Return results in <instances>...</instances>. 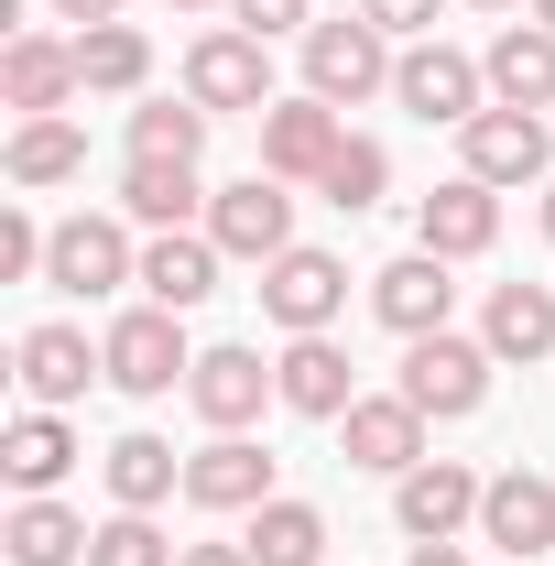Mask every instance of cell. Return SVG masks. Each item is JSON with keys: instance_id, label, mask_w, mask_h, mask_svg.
<instances>
[{"instance_id": "cell-1", "label": "cell", "mask_w": 555, "mask_h": 566, "mask_svg": "<svg viewBox=\"0 0 555 566\" xmlns=\"http://www.w3.org/2000/svg\"><path fill=\"white\" fill-rule=\"evenodd\" d=\"M392 33L370 22V11H338V22H316L305 33V98H327V109H359V98H381L392 87Z\"/></svg>"}, {"instance_id": "cell-2", "label": "cell", "mask_w": 555, "mask_h": 566, "mask_svg": "<svg viewBox=\"0 0 555 566\" xmlns=\"http://www.w3.org/2000/svg\"><path fill=\"white\" fill-rule=\"evenodd\" d=\"M490 370H501L490 338H447V327H436V338H404V381H392V392H404L425 424H458V415L490 403Z\"/></svg>"}, {"instance_id": "cell-3", "label": "cell", "mask_w": 555, "mask_h": 566, "mask_svg": "<svg viewBox=\"0 0 555 566\" xmlns=\"http://www.w3.org/2000/svg\"><path fill=\"white\" fill-rule=\"evenodd\" d=\"M98 359H109V392H132V403H153V392H175L186 370H197V349H186V327H175V305H132L109 338H98Z\"/></svg>"}, {"instance_id": "cell-4", "label": "cell", "mask_w": 555, "mask_h": 566, "mask_svg": "<svg viewBox=\"0 0 555 566\" xmlns=\"http://www.w3.org/2000/svg\"><path fill=\"white\" fill-rule=\"evenodd\" d=\"M186 98H197V109H273V44L240 33V22L197 33V44H186Z\"/></svg>"}, {"instance_id": "cell-5", "label": "cell", "mask_w": 555, "mask_h": 566, "mask_svg": "<svg viewBox=\"0 0 555 566\" xmlns=\"http://www.w3.org/2000/svg\"><path fill=\"white\" fill-rule=\"evenodd\" d=\"M338 305H348V262L338 251H283V262H262V316H273L283 338H327L338 327Z\"/></svg>"}, {"instance_id": "cell-6", "label": "cell", "mask_w": 555, "mask_h": 566, "mask_svg": "<svg viewBox=\"0 0 555 566\" xmlns=\"http://www.w3.org/2000/svg\"><path fill=\"white\" fill-rule=\"evenodd\" d=\"M208 240L229 251V262H283V251H294V197H283V175L218 186L208 197Z\"/></svg>"}, {"instance_id": "cell-7", "label": "cell", "mask_w": 555, "mask_h": 566, "mask_svg": "<svg viewBox=\"0 0 555 566\" xmlns=\"http://www.w3.org/2000/svg\"><path fill=\"white\" fill-rule=\"evenodd\" d=\"M480 469L469 458H425V469H404L392 480V523L415 534V545H458V523H480Z\"/></svg>"}, {"instance_id": "cell-8", "label": "cell", "mask_w": 555, "mask_h": 566, "mask_svg": "<svg viewBox=\"0 0 555 566\" xmlns=\"http://www.w3.org/2000/svg\"><path fill=\"white\" fill-rule=\"evenodd\" d=\"M480 87H490V66H469L458 44H404V66H392V98L415 109V120H447V132H469L480 120Z\"/></svg>"}, {"instance_id": "cell-9", "label": "cell", "mask_w": 555, "mask_h": 566, "mask_svg": "<svg viewBox=\"0 0 555 566\" xmlns=\"http://www.w3.org/2000/svg\"><path fill=\"white\" fill-rule=\"evenodd\" d=\"M44 283H55V294H121V283H142L132 229H121V218H66L55 251H44Z\"/></svg>"}, {"instance_id": "cell-10", "label": "cell", "mask_w": 555, "mask_h": 566, "mask_svg": "<svg viewBox=\"0 0 555 566\" xmlns=\"http://www.w3.org/2000/svg\"><path fill=\"white\" fill-rule=\"evenodd\" d=\"M480 545H501L512 566H545V545H555V480L545 469H501L480 491Z\"/></svg>"}, {"instance_id": "cell-11", "label": "cell", "mask_w": 555, "mask_h": 566, "mask_svg": "<svg viewBox=\"0 0 555 566\" xmlns=\"http://www.w3.org/2000/svg\"><path fill=\"white\" fill-rule=\"evenodd\" d=\"M11 381H22L44 415H66L87 381H109V359L87 349V327H22V338H11Z\"/></svg>"}, {"instance_id": "cell-12", "label": "cell", "mask_w": 555, "mask_h": 566, "mask_svg": "<svg viewBox=\"0 0 555 566\" xmlns=\"http://www.w3.org/2000/svg\"><path fill=\"white\" fill-rule=\"evenodd\" d=\"M458 153H469V175H480V186H534V175L555 164L545 109H501V98H490L480 120L458 132Z\"/></svg>"}, {"instance_id": "cell-13", "label": "cell", "mask_w": 555, "mask_h": 566, "mask_svg": "<svg viewBox=\"0 0 555 566\" xmlns=\"http://www.w3.org/2000/svg\"><path fill=\"white\" fill-rule=\"evenodd\" d=\"M186 403H197L218 436H240L262 403H283V381H273V359H262V349H197V370H186Z\"/></svg>"}, {"instance_id": "cell-14", "label": "cell", "mask_w": 555, "mask_h": 566, "mask_svg": "<svg viewBox=\"0 0 555 566\" xmlns=\"http://www.w3.org/2000/svg\"><path fill=\"white\" fill-rule=\"evenodd\" d=\"M338 142H348V120L327 109V98H273V109H262V175H283V186H316Z\"/></svg>"}, {"instance_id": "cell-15", "label": "cell", "mask_w": 555, "mask_h": 566, "mask_svg": "<svg viewBox=\"0 0 555 566\" xmlns=\"http://www.w3.org/2000/svg\"><path fill=\"white\" fill-rule=\"evenodd\" d=\"M490 240H501V186H480V175L436 186L415 208V251H436V262H480Z\"/></svg>"}, {"instance_id": "cell-16", "label": "cell", "mask_w": 555, "mask_h": 566, "mask_svg": "<svg viewBox=\"0 0 555 566\" xmlns=\"http://www.w3.org/2000/svg\"><path fill=\"white\" fill-rule=\"evenodd\" d=\"M447 305H458V283H447L436 251H404V262H381V273H370V316H381L392 338H436V327H447Z\"/></svg>"}, {"instance_id": "cell-17", "label": "cell", "mask_w": 555, "mask_h": 566, "mask_svg": "<svg viewBox=\"0 0 555 566\" xmlns=\"http://www.w3.org/2000/svg\"><path fill=\"white\" fill-rule=\"evenodd\" d=\"M338 447H348V469H425V415L404 403V392H359L338 415Z\"/></svg>"}, {"instance_id": "cell-18", "label": "cell", "mask_w": 555, "mask_h": 566, "mask_svg": "<svg viewBox=\"0 0 555 566\" xmlns=\"http://www.w3.org/2000/svg\"><path fill=\"white\" fill-rule=\"evenodd\" d=\"M76 87H87V76H76V44H55V33H11V44H0V98H11L22 120H55Z\"/></svg>"}, {"instance_id": "cell-19", "label": "cell", "mask_w": 555, "mask_h": 566, "mask_svg": "<svg viewBox=\"0 0 555 566\" xmlns=\"http://www.w3.org/2000/svg\"><path fill=\"white\" fill-rule=\"evenodd\" d=\"M186 501H197V512H262V501H273V458H262L251 436H208V447L186 458Z\"/></svg>"}, {"instance_id": "cell-20", "label": "cell", "mask_w": 555, "mask_h": 566, "mask_svg": "<svg viewBox=\"0 0 555 566\" xmlns=\"http://www.w3.org/2000/svg\"><path fill=\"white\" fill-rule=\"evenodd\" d=\"M218 262H229V251H218L208 229H153V240H142V294L186 316V305L218 294Z\"/></svg>"}, {"instance_id": "cell-21", "label": "cell", "mask_w": 555, "mask_h": 566, "mask_svg": "<svg viewBox=\"0 0 555 566\" xmlns=\"http://www.w3.org/2000/svg\"><path fill=\"white\" fill-rule=\"evenodd\" d=\"M273 381H283V415H316V424H338L348 403H359V381H348V349H338V338H283Z\"/></svg>"}, {"instance_id": "cell-22", "label": "cell", "mask_w": 555, "mask_h": 566, "mask_svg": "<svg viewBox=\"0 0 555 566\" xmlns=\"http://www.w3.org/2000/svg\"><path fill=\"white\" fill-rule=\"evenodd\" d=\"M76 469V436H66V415H44V403H22V415L0 424V480L33 501V491H55Z\"/></svg>"}, {"instance_id": "cell-23", "label": "cell", "mask_w": 555, "mask_h": 566, "mask_svg": "<svg viewBox=\"0 0 555 566\" xmlns=\"http://www.w3.org/2000/svg\"><path fill=\"white\" fill-rule=\"evenodd\" d=\"M501 109H555V33L545 22H501V44L480 55Z\"/></svg>"}, {"instance_id": "cell-24", "label": "cell", "mask_w": 555, "mask_h": 566, "mask_svg": "<svg viewBox=\"0 0 555 566\" xmlns=\"http://www.w3.org/2000/svg\"><path fill=\"white\" fill-rule=\"evenodd\" d=\"M0 545H11V566H87V545H98V534H87L55 491H33V501H11Z\"/></svg>"}, {"instance_id": "cell-25", "label": "cell", "mask_w": 555, "mask_h": 566, "mask_svg": "<svg viewBox=\"0 0 555 566\" xmlns=\"http://www.w3.org/2000/svg\"><path fill=\"white\" fill-rule=\"evenodd\" d=\"M480 338H490V359H545L555 349V283H490Z\"/></svg>"}, {"instance_id": "cell-26", "label": "cell", "mask_w": 555, "mask_h": 566, "mask_svg": "<svg viewBox=\"0 0 555 566\" xmlns=\"http://www.w3.org/2000/svg\"><path fill=\"white\" fill-rule=\"evenodd\" d=\"M197 164H153V153H132L121 164V218H142V229H186L197 218Z\"/></svg>"}, {"instance_id": "cell-27", "label": "cell", "mask_w": 555, "mask_h": 566, "mask_svg": "<svg viewBox=\"0 0 555 566\" xmlns=\"http://www.w3.org/2000/svg\"><path fill=\"white\" fill-rule=\"evenodd\" d=\"M98 469H109V501H121V512H164V501L186 491V458H175L164 436H121Z\"/></svg>"}, {"instance_id": "cell-28", "label": "cell", "mask_w": 555, "mask_h": 566, "mask_svg": "<svg viewBox=\"0 0 555 566\" xmlns=\"http://www.w3.org/2000/svg\"><path fill=\"white\" fill-rule=\"evenodd\" d=\"M0 164H11V186H66V175H87V132H76L66 109L55 120H22Z\"/></svg>"}, {"instance_id": "cell-29", "label": "cell", "mask_w": 555, "mask_h": 566, "mask_svg": "<svg viewBox=\"0 0 555 566\" xmlns=\"http://www.w3.org/2000/svg\"><path fill=\"white\" fill-rule=\"evenodd\" d=\"M327 556V512H316V501H262V512H251V566H316Z\"/></svg>"}, {"instance_id": "cell-30", "label": "cell", "mask_w": 555, "mask_h": 566, "mask_svg": "<svg viewBox=\"0 0 555 566\" xmlns=\"http://www.w3.org/2000/svg\"><path fill=\"white\" fill-rule=\"evenodd\" d=\"M76 76H87L98 98H132L142 76H153V44H142V22H98V33H76Z\"/></svg>"}, {"instance_id": "cell-31", "label": "cell", "mask_w": 555, "mask_h": 566, "mask_svg": "<svg viewBox=\"0 0 555 566\" xmlns=\"http://www.w3.org/2000/svg\"><path fill=\"white\" fill-rule=\"evenodd\" d=\"M208 120H218V109H197V98H142V109H132V153H153V164H197V153H208Z\"/></svg>"}, {"instance_id": "cell-32", "label": "cell", "mask_w": 555, "mask_h": 566, "mask_svg": "<svg viewBox=\"0 0 555 566\" xmlns=\"http://www.w3.org/2000/svg\"><path fill=\"white\" fill-rule=\"evenodd\" d=\"M381 186H392V153H381V142H359V132H348L338 153H327V175H316V197H327V208H348V218L381 208Z\"/></svg>"}, {"instance_id": "cell-33", "label": "cell", "mask_w": 555, "mask_h": 566, "mask_svg": "<svg viewBox=\"0 0 555 566\" xmlns=\"http://www.w3.org/2000/svg\"><path fill=\"white\" fill-rule=\"evenodd\" d=\"M186 545H164V523L153 512H109L98 523V545H87V566H175Z\"/></svg>"}, {"instance_id": "cell-34", "label": "cell", "mask_w": 555, "mask_h": 566, "mask_svg": "<svg viewBox=\"0 0 555 566\" xmlns=\"http://www.w3.org/2000/svg\"><path fill=\"white\" fill-rule=\"evenodd\" d=\"M44 251H55V229L33 208H0V283H33L44 273Z\"/></svg>"}, {"instance_id": "cell-35", "label": "cell", "mask_w": 555, "mask_h": 566, "mask_svg": "<svg viewBox=\"0 0 555 566\" xmlns=\"http://www.w3.org/2000/svg\"><path fill=\"white\" fill-rule=\"evenodd\" d=\"M229 22L273 44V33H316V0H229Z\"/></svg>"}, {"instance_id": "cell-36", "label": "cell", "mask_w": 555, "mask_h": 566, "mask_svg": "<svg viewBox=\"0 0 555 566\" xmlns=\"http://www.w3.org/2000/svg\"><path fill=\"white\" fill-rule=\"evenodd\" d=\"M359 11H370L381 33H404V44H425V33H436V0H359Z\"/></svg>"}, {"instance_id": "cell-37", "label": "cell", "mask_w": 555, "mask_h": 566, "mask_svg": "<svg viewBox=\"0 0 555 566\" xmlns=\"http://www.w3.org/2000/svg\"><path fill=\"white\" fill-rule=\"evenodd\" d=\"M55 11H66L76 33H98V22H121V0H55Z\"/></svg>"}, {"instance_id": "cell-38", "label": "cell", "mask_w": 555, "mask_h": 566, "mask_svg": "<svg viewBox=\"0 0 555 566\" xmlns=\"http://www.w3.org/2000/svg\"><path fill=\"white\" fill-rule=\"evenodd\" d=\"M175 566H251V545H186Z\"/></svg>"}, {"instance_id": "cell-39", "label": "cell", "mask_w": 555, "mask_h": 566, "mask_svg": "<svg viewBox=\"0 0 555 566\" xmlns=\"http://www.w3.org/2000/svg\"><path fill=\"white\" fill-rule=\"evenodd\" d=\"M404 566H469V545H415Z\"/></svg>"}, {"instance_id": "cell-40", "label": "cell", "mask_w": 555, "mask_h": 566, "mask_svg": "<svg viewBox=\"0 0 555 566\" xmlns=\"http://www.w3.org/2000/svg\"><path fill=\"white\" fill-rule=\"evenodd\" d=\"M164 11H229V0H164Z\"/></svg>"}, {"instance_id": "cell-41", "label": "cell", "mask_w": 555, "mask_h": 566, "mask_svg": "<svg viewBox=\"0 0 555 566\" xmlns=\"http://www.w3.org/2000/svg\"><path fill=\"white\" fill-rule=\"evenodd\" d=\"M534 22H545V33H555V0H534Z\"/></svg>"}, {"instance_id": "cell-42", "label": "cell", "mask_w": 555, "mask_h": 566, "mask_svg": "<svg viewBox=\"0 0 555 566\" xmlns=\"http://www.w3.org/2000/svg\"><path fill=\"white\" fill-rule=\"evenodd\" d=\"M545 240H555V186H545Z\"/></svg>"}, {"instance_id": "cell-43", "label": "cell", "mask_w": 555, "mask_h": 566, "mask_svg": "<svg viewBox=\"0 0 555 566\" xmlns=\"http://www.w3.org/2000/svg\"><path fill=\"white\" fill-rule=\"evenodd\" d=\"M480 11H512V0H480Z\"/></svg>"}]
</instances>
